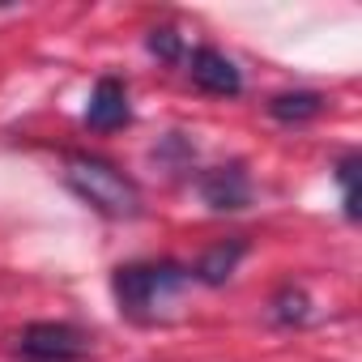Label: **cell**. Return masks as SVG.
<instances>
[{
    "instance_id": "obj_1",
    "label": "cell",
    "mask_w": 362,
    "mask_h": 362,
    "mask_svg": "<svg viewBox=\"0 0 362 362\" xmlns=\"http://www.w3.org/2000/svg\"><path fill=\"white\" fill-rule=\"evenodd\" d=\"M192 269L175 264V260H158V264H124L115 269V303L128 320L136 324H158L170 315V307L184 298V290L192 286Z\"/></svg>"
},
{
    "instance_id": "obj_2",
    "label": "cell",
    "mask_w": 362,
    "mask_h": 362,
    "mask_svg": "<svg viewBox=\"0 0 362 362\" xmlns=\"http://www.w3.org/2000/svg\"><path fill=\"white\" fill-rule=\"evenodd\" d=\"M64 184L103 218H136L141 214V192L136 184L107 158H94V153H69L64 162Z\"/></svg>"
},
{
    "instance_id": "obj_3",
    "label": "cell",
    "mask_w": 362,
    "mask_h": 362,
    "mask_svg": "<svg viewBox=\"0 0 362 362\" xmlns=\"http://www.w3.org/2000/svg\"><path fill=\"white\" fill-rule=\"evenodd\" d=\"M18 354L26 362H86L90 358V337L73 324L39 320L18 332Z\"/></svg>"
},
{
    "instance_id": "obj_4",
    "label": "cell",
    "mask_w": 362,
    "mask_h": 362,
    "mask_svg": "<svg viewBox=\"0 0 362 362\" xmlns=\"http://www.w3.org/2000/svg\"><path fill=\"white\" fill-rule=\"evenodd\" d=\"M188 77H192L197 90H205V94H214V98H235V94L243 90V77H239L235 60L222 56L218 47H197V52L188 56Z\"/></svg>"
},
{
    "instance_id": "obj_5",
    "label": "cell",
    "mask_w": 362,
    "mask_h": 362,
    "mask_svg": "<svg viewBox=\"0 0 362 362\" xmlns=\"http://www.w3.org/2000/svg\"><path fill=\"white\" fill-rule=\"evenodd\" d=\"M128 119H132V107H128V90H124V81L103 77V81L94 86V94H90L86 124L98 128V132H115V128H124Z\"/></svg>"
},
{
    "instance_id": "obj_6",
    "label": "cell",
    "mask_w": 362,
    "mask_h": 362,
    "mask_svg": "<svg viewBox=\"0 0 362 362\" xmlns=\"http://www.w3.org/2000/svg\"><path fill=\"white\" fill-rule=\"evenodd\" d=\"M201 197H205L209 209L226 214V209H243L252 201V184H247L243 166H218L201 179Z\"/></svg>"
},
{
    "instance_id": "obj_7",
    "label": "cell",
    "mask_w": 362,
    "mask_h": 362,
    "mask_svg": "<svg viewBox=\"0 0 362 362\" xmlns=\"http://www.w3.org/2000/svg\"><path fill=\"white\" fill-rule=\"evenodd\" d=\"M243 252H247V243H243V239L218 243V247H209V252L201 256V264L192 269V277H201L205 286H222V281L235 273V264L243 260Z\"/></svg>"
},
{
    "instance_id": "obj_8",
    "label": "cell",
    "mask_w": 362,
    "mask_h": 362,
    "mask_svg": "<svg viewBox=\"0 0 362 362\" xmlns=\"http://www.w3.org/2000/svg\"><path fill=\"white\" fill-rule=\"evenodd\" d=\"M324 111V98L315 90H294V94H277L269 103V115L281 119V124H303V119H315Z\"/></svg>"
},
{
    "instance_id": "obj_9",
    "label": "cell",
    "mask_w": 362,
    "mask_h": 362,
    "mask_svg": "<svg viewBox=\"0 0 362 362\" xmlns=\"http://www.w3.org/2000/svg\"><path fill=\"white\" fill-rule=\"evenodd\" d=\"M337 184H341V201H345V218L358 222V153L337 162Z\"/></svg>"
},
{
    "instance_id": "obj_10",
    "label": "cell",
    "mask_w": 362,
    "mask_h": 362,
    "mask_svg": "<svg viewBox=\"0 0 362 362\" xmlns=\"http://www.w3.org/2000/svg\"><path fill=\"white\" fill-rule=\"evenodd\" d=\"M149 52H153L158 60H179V56H184V43H179V35H175L170 26H162V30L149 35Z\"/></svg>"
}]
</instances>
